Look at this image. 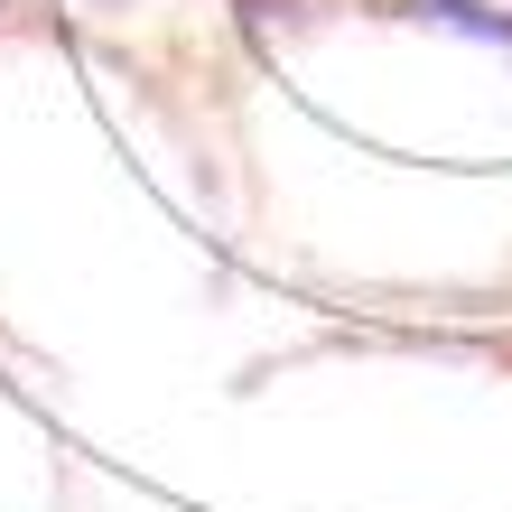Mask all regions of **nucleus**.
Wrapping results in <instances>:
<instances>
[{
    "label": "nucleus",
    "mask_w": 512,
    "mask_h": 512,
    "mask_svg": "<svg viewBox=\"0 0 512 512\" xmlns=\"http://www.w3.org/2000/svg\"><path fill=\"white\" fill-rule=\"evenodd\" d=\"M419 19H429V28H457V38H485V47H512V19L475 10V0H429Z\"/></svg>",
    "instance_id": "obj_1"
}]
</instances>
